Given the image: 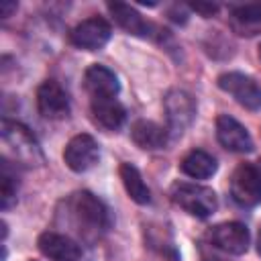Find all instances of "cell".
I'll return each instance as SVG.
<instances>
[{"label": "cell", "instance_id": "12", "mask_svg": "<svg viewBox=\"0 0 261 261\" xmlns=\"http://www.w3.org/2000/svg\"><path fill=\"white\" fill-rule=\"evenodd\" d=\"M37 245H39V251L51 261H80L82 259V247L67 234L47 230L39 237Z\"/></svg>", "mask_w": 261, "mask_h": 261}, {"label": "cell", "instance_id": "1", "mask_svg": "<svg viewBox=\"0 0 261 261\" xmlns=\"http://www.w3.org/2000/svg\"><path fill=\"white\" fill-rule=\"evenodd\" d=\"M67 206H69V212L73 216V224L84 239H98L112 224L110 210L92 192L84 190V192L73 194L69 198Z\"/></svg>", "mask_w": 261, "mask_h": 261}, {"label": "cell", "instance_id": "14", "mask_svg": "<svg viewBox=\"0 0 261 261\" xmlns=\"http://www.w3.org/2000/svg\"><path fill=\"white\" fill-rule=\"evenodd\" d=\"M228 22H230V29L241 37L261 35V2L230 6Z\"/></svg>", "mask_w": 261, "mask_h": 261}, {"label": "cell", "instance_id": "13", "mask_svg": "<svg viewBox=\"0 0 261 261\" xmlns=\"http://www.w3.org/2000/svg\"><path fill=\"white\" fill-rule=\"evenodd\" d=\"M84 86L92 100H102V98H116L120 92L118 77L112 69L106 65H90L84 73Z\"/></svg>", "mask_w": 261, "mask_h": 261}, {"label": "cell", "instance_id": "2", "mask_svg": "<svg viewBox=\"0 0 261 261\" xmlns=\"http://www.w3.org/2000/svg\"><path fill=\"white\" fill-rule=\"evenodd\" d=\"M0 135H2V145H4V157L6 159L10 157L14 163L24 165V167L43 165L45 157H43L41 145L24 124H20L16 120H10V118H2Z\"/></svg>", "mask_w": 261, "mask_h": 261}, {"label": "cell", "instance_id": "18", "mask_svg": "<svg viewBox=\"0 0 261 261\" xmlns=\"http://www.w3.org/2000/svg\"><path fill=\"white\" fill-rule=\"evenodd\" d=\"M179 169L192 179H208L216 173L218 163L210 153H206L202 149H194L181 159Z\"/></svg>", "mask_w": 261, "mask_h": 261}, {"label": "cell", "instance_id": "6", "mask_svg": "<svg viewBox=\"0 0 261 261\" xmlns=\"http://www.w3.org/2000/svg\"><path fill=\"white\" fill-rule=\"evenodd\" d=\"M218 88L230 94L247 110H261V86L241 71H226L218 75Z\"/></svg>", "mask_w": 261, "mask_h": 261}, {"label": "cell", "instance_id": "10", "mask_svg": "<svg viewBox=\"0 0 261 261\" xmlns=\"http://www.w3.org/2000/svg\"><path fill=\"white\" fill-rule=\"evenodd\" d=\"M37 108L43 118L61 120L69 114V96L55 80H47L37 90Z\"/></svg>", "mask_w": 261, "mask_h": 261}, {"label": "cell", "instance_id": "9", "mask_svg": "<svg viewBox=\"0 0 261 261\" xmlns=\"http://www.w3.org/2000/svg\"><path fill=\"white\" fill-rule=\"evenodd\" d=\"M210 243L214 247H218L220 251L228 253V255H243L249 249V228L243 222H220L216 226H212V230L208 232Z\"/></svg>", "mask_w": 261, "mask_h": 261}, {"label": "cell", "instance_id": "17", "mask_svg": "<svg viewBox=\"0 0 261 261\" xmlns=\"http://www.w3.org/2000/svg\"><path fill=\"white\" fill-rule=\"evenodd\" d=\"M92 114H94V120L108 130L120 128L126 120V110L116 98L92 100Z\"/></svg>", "mask_w": 261, "mask_h": 261}, {"label": "cell", "instance_id": "23", "mask_svg": "<svg viewBox=\"0 0 261 261\" xmlns=\"http://www.w3.org/2000/svg\"><path fill=\"white\" fill-rule=\"evenodd\" d=\"M257 253L261 255V228H259V234H257Z\"/></svg>", "mask_w": 261, "mask_h": 261}, {"label": "cell", "instance_id": "15", "mask_svg": "<svg viewBox=\"0 0 261 261\" xmlns=\"http://www.w3.org/2000/svg\"><path fill=\"white\" fill-rule=\"evenodd\" d=\"M108 12L112 14L114 22L124 29L128 35L135 37H149L151 35V24L137 12V8H133L130 4L124 2H110L108 4Z\"/></svg>", "mask_w": 261, "mask_h": 261}, {"label": "cell", "instance_id": "16", "mask_svg": "<svg viewBox=\"0 0 261 261\" xmlns=\"http://www.w3.org/2000/svg\"><path fill=\"white\" fill-rule=\"evenodd\" d=\"M130 139L135 141L137 147L155 151V149H163L167 145L169 130L153 120H137L130 126Z\"/></svg>", "mask_w": 261, "mask_h": 261}, {"label": "cell", "instance_id": "22", "mask_svg": "<svg viewBox=\"0 0 261 261\" xmlns=\"http://www.w3.org/2000/svg\"><path fill=\"white\" fill-rule=\"evenodd\" d=\"M0 10H2V16L6 18V16H10L12 10H16V2H2L0 4Z\"/></svg>", "mask_w": 261, "mask_h": 261}, {"label": "cell", "instance_id": "5", "mask_svg": "<svg viewBox=\"0 0 261 261\" xmlns=\"http://www.w3.org/2000/svg\"><path fill=\"white\" fill-rule=\"evenodd\" d=\"M163 108L167 116V130L181 135L196 116V100L186 90H169L163 98Z\"/></svg>", "mask_w": 261, "mask_h": 261}, {"label": "cell", "instance_id": "3", "mask_svg": "<svg viewBox=\"0 0 261 261\" xmlns=\"http://www.w3.org/2000/svg\"><path fill=\"white\" fill-rule=\"evenodd\" d=\"M169 196L181 210H186L188 214H192L196 218H208L218 208V198H216L214 190L200 186V184L175 181L171 186Z\"/></svg>", "mask_w": 261, "mask_h": 261}, {"label": "cell", "instance_id": "19", "mask_svg": "<svg viewBox=\"0 0 261 261\" xmlns=\"http://www.w3.org/2000/svg\"><path fill=\"white\" fill-rule=\"evenodd\" d=\"M120 179H122V186H124V190L133 202H137V204H149L151 202V192H149L141 171L133 163L120 165Z\"/></svg>", "mask_w": 261, "mask_h": 261}, {"label": "cell", "instance_id": "20", "mask_svg": "<svg viewBox=\"0 0 261 261\" xmlns=\"http://www.w3.org/2000/svg\"><path fill=\"white\" fill-rule=\"evenodd\" d=\"M2 188H0V200H2V210H8L16 204V192H18V181H16V173L10 167V161L6 157H2Z\"/></svg>", "mask_w": 261, "mask_h": 261}, {"label": "cell", "instance_id": "8", "mask_svg": "<svg viewBox=\"0 0 261 261\" xmlns=\"http://www.w3.org/2000/svg\"><path fill=\"white\" fill-rule=\"evenodd\" d=\"M112 37V27L108 20L100 18V16H92L86 18L82 22H77L71 33H69V41L86 51H98L102 49Z\"/></svg>", "mask_w": 261, "mask_h": 261}, {"label": "cell", "instance_id": "7", "mask_svg": "<svg viewBox=\"0 0 261 261\" xmlns=\"http://www.w3.org/2000/svg\"><path fill=\"white\" fill-rule=\"evenodd\" d=\"M98 159H100V147L92 135H86V133L75 135L65 145L63 161L75 173H84V171L92 169L98 163Z\"/></svg>", "mask_w": 261, "mask_h": 261}, {"label": "cell", "instance_id": "21", "mask_svg": "<svg viewBox=\"0 0 261 261\" xmlns=\"http://www.w3.org/2000/svg\"><path fill=\"white\" fill-rule=\"evenodd\" d=\"M190 8L196 10V12H200L202 16H212V14L218 10V6L212 4V2H208V4H206V2H196V4H192Z\"/></svg>", "mask_w": 261, "mask_h": 261}, {"label": "cell", "instance_id": "4", "mask_svg": "<svg viewBox=\"0 0 261 261\" xmlns=\"http://www.w3.org/2000/svg\"><path fill=\"white\" fill-rule=\"evenodd\" d=\"M230 196L243 208L257 206L261 202V169L251 163L239 165L230 175Z\"/></svg>", "mask_w": 261, "mask_h": 261}, {"label": "cell", "instance_id": "11", "mask_svg": "<svg viewBox=\"0 0 261 261\" xmlns=\"http://www.w3.org/2000/svg\"><path fill=\"white\" fill-rule=\"evenodd\" d=\"M216 139L218 143L232 151V153H251L253 151V139L249 130L232 116L220 114L216 118Z\"/></svg>", "mask_w": 261, "mask_h": 261}, {"label": "cell", "instance_id": "24", "mask_svg": "<svg viewBox=\"0 0 261 261\" xmlns=\"http://www.w3.org/2000/svg\"><path fill=\"white\" fill-rule=\"evenodd\" d=\"M259 57H261V47H259Z\"/></svg>", "mask_w": 261, "mask_h": 261}]
</instances>
